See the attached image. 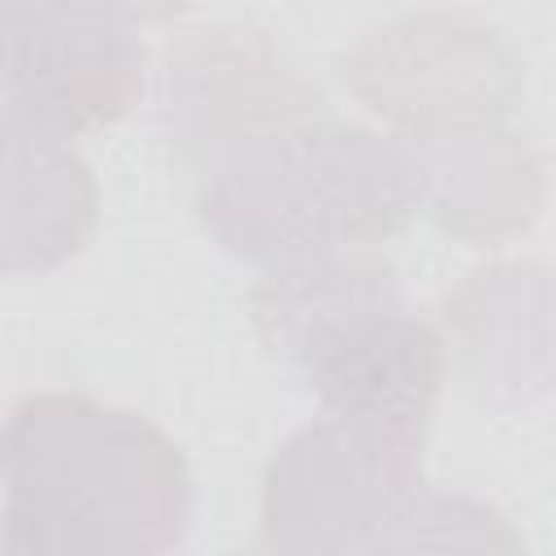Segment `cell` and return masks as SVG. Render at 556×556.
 <instances>
[{
  "label": "cell",
  "instance_id": "obj_8",
  "mask_svg": "<svg viewBox=\"0 0 556 556\" xmlns=\"http://www.w3.org/2000/svg\"><path fill=\"white\" fill-rule=\"evenodd\" d=\"M248 304L265 352L300 387H308L339 352H348L391 313L408 308V295L387 261L356 248L269 265Z\"/></svg>",
  "mask_w": 556,
  "mask_h": 556
},
{
  "label": "cell",
  "instance_id": "obj_3",
  "mask_svg": "<svg viewBox=\"0 0 556 556\" xmlns=\"http://www.w3.org/2000/svg\"><path fill=\"white\" fill-rule=\"evenodd\" d=\"M426 417L321 408L261 473V543L269 552L395 547L426 486Z\"/></svg>",
  "mask_w": 556,
  "mask_h": 556
},
{
  "label": "cell",
  "instance_id": "obj_5",
  "mask_svg": "<svg viewBox=\"0 0 556 556\" xmlns=\"http://www.w3.org/2000/svg\"><path fill=\"white\" fill-rule=\"evenodd\" d=\"M0 48L4 126L78 139L122 122L143 96L139 35L70 0H4Z\"/></svg>",
  "mask_w": 556,
  "mask_h": 556
},
{
  "label": "cell",
  "instance_id": "obj_4",
  "mask_svg": "<svg viewBox=\"0 0 556 556\" xmlns=\"http://www.w3.org/2000/svg\"><path fill=\"white\" fill-rule=\"evenodd\" d=\"M348 91L404 139L508 122L526 91L513 39L465 9H417L369 26L339 61Z\"/></svg>",
  "mask_w": 556,
  "mask_h": 556
},
{
  "label": "cell",
  "instance_id": "obj_1",
  "mask_svg": "<svg viewBox=\"0 0 556 556\" xmlns=\"http://www.w3.org/2000/svg\"><path fill=\"white\" fill-rule=\"evenodd\" d=\"M4 547L161 556L191 530L182 447L143 413L83 391H30L4 421Z\"/></svg>",
  "mask_w": 556,
  "mask_h": 556
},
{
  "label": "cell",
  "instance_id": "obj_9",
  "mask_svg": "<svg viewBox=\"0 0 556 556\" xmlns=\"http://www.w3.org/2000/svg\"><path fill=\"white\" fill-rule=\"evenodd\" d=\"M404 143L417 161L421 213L443 235L469 248H500L539 222L547 200L543 156L508 122L465 126Z\"/></svg>",
  "mask_w": 556,
  "mask_h": 556
},
{
  "label": "cell",
  "instance_id": "obj_7",
  "mask_svg": "<svg viewBox=\"0 0 556 556\" xmlns=\"http://www.w3.org/2000/svg\"><path fill=\"white\" fill-rule=\"evenodd\" d=\"M460 382L482 408L513 413L556 395V265L495 261L443 295Z\"/></svg>",
  "mask_w": 556,
  "mask_h": 556
},
{
  "label": "cell",
  "instance_id": "obj_11",
  "mask_svg": "<svg viewBox=\"0 0 556 556\" xmlns=\"http://www.w3.org/2000/svg\"><path fill=\"white\" fill-rule=\"evenodd\" d=\"M104 22H117V26H161V22H174L187 13L191 0H70Z\"/></svg>",
  "mask_w": 556,
  "mask_h": 556
},
{
  "label": "cell",
  "instance_id": "obj_6",
  "mask_svg": "<svg viewBox=\"0 0 556 556\" xmlns=\"http://www.w3.org/2000/svg\"><path fill=\"white\" fill-rule=\"evenodd\" d=\"M326 113L321 91L256 26H200L161 65L156 117L169 156L200 178L243 143Z\"/></svg>",
  "mask_w": 556,
  "mask_h": 556
},
{
  "label": "cell",
  "instance_id": "obj_10",
  "mask_svg": "<svg viewBox=\"0 0 556 556\" xmlns=\"http://www.w3.org/2000/svg\"><path fill=\"white\" fill-rule=\"evenodd\" d=\"M100 222V187L70 139L4 126V274H48L74 261Z\"/></svg>",
  "mask_w": 556,
  "mask_h": 556
},
{
  "label": "cell",
  "instance_id": "obj_2",
  "mask_svg": "<svg viewBox=\"0 0 556 556\" xmlns=\"http://www.w3.org/2000/svg\"><path fill=\"white\" fill-rule=\"evenodd\" d=\"M191 200L213 243L261 265L387 243L421 208L413 148L330 113L222 156Z\"/></svg>",
  "mask_w": 556,
  "mask_h": 556
}]
</instances>
